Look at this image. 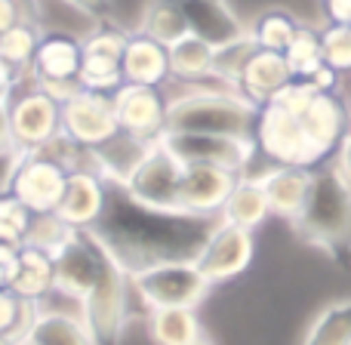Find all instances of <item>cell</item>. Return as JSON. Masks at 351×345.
I'll use <instances>...</instances> for the list:
<instances>
[{"mask_svg":"<svg viewBox=\"0 0 351 345\" xmlns=\"http://www.w3.org/2000/svg\"><path fill=\"white\" fill-rule=\"evenodd\" d=\"M108 182V179H105ZM216 219L185 210H154L123 191L121 182H108L105 210L93 228L99 247L114 259L127 278L164 262H194L206 243Z\"/></svg>","mask_w":351,"mask_h":345,"instance_id":"1","label":"cell"},{"mask_svg":"<svg viewBox=\"0 0 351 345\" xmlns=\"http://www.w3.org/2000/svg\"><path fill=\"white\" fill-rule=\"evenodd\" d=\"M167 130L170 133H216L253 139L259 105L243 99L237 90L219 84H185L182 93H167Z\"/></svg>","mask_w":351,"mask_h":345,"instance_id":"2","label":"cell"},{"mask_svg":"<svg viewBox=\"0 0 351 345\" xmlns=\"http://www.w3.org/2000/svg\"><path fill=\"white\" fill-rule=\"evenodd\" d=\"M293 225L317 247L339 250L351 243V179L339 170V164L315 170L311 194Z\"/></svg>","mask_w":351,"mask_h":345,"instance_id":"3","label":"cell"},{"mask_svg":"<svg viewBox=\"0 0 351 345\" xmlns=\"http://www.w3.org/2000/svg\"><path fill=\"white\" fill-rule=\"evenodd\" d=\"M130 278L114 265V259H105L99 272L96 287L80 302V318L93 336V345H121L123 330L130 321Z\"/></svg>","mask_w":351,"mask_h":345,"instance_id":"4","label":"cell"},{"mask_svg":"<svg viewBox=\"0 0 351 345\" xmlns=\"http://www.w3.org/2000/svg\"><path fill=\"white\" fill-rule=\"evenodd\" d=\"M133 293L148 309H197L213 290L197 262H164L130 278Z\"/></svg>","mask_w":351,"mask_h":345,"instance_id":"5","label":"cell"},{"mask_svg":"<svg viewBox=\"0 0 351 345\" xmlns=\"http://www.w3.org/2000/svg\"><path fill=\"white\" fill-rule=\"evenodd\" d=\"M164 152H170L182 167H222L237 176L247 173V167L256 158V139H243V136H216V133H170L158 139Z\"/></svg>","mask_w":351,"mask_h":345,"instance_id":"6","label":"cell"},{"mask_svg":"<svg viewBox=\"0 0 351 345\" xmlns=\"http://www.w3.org/2000/svg\"><path fill=\"white\" fill-rule=\"evenodd\" d=\"M62 133L86 152H102L114 139H121L123 130L117 123L111 96L77 90L68 99H62Z\"/></svg>","mask_w":351,"mask_h":345,"instance_id":"7","label":"cell"},{"mask_svg":"<svg viewBox=\"0 0 351 345\" xmlns=\"http://www.w3.org/2000/svg\"><path fill=\"white\" fill-rule=\"evenodd\" d=\"M182 173H185V167L154 142L127 170L121 185L130 198H136L145 206H154V210H182L179 206Z\"/></svg>","mask_w":351,"mask_h":345,"instance_id":"8","label":"cell"},{"mask_svg":"<svg viewBox=\"0 0 351 345\" xmlns=\"http://www.w3.org/2000/svg\"><path fill=\"white\" fill-rule=\"evenodd\" d=\"M10 123L19 152H40L62 133V102L25 78V90L10 96Z\"/></svg>","mask_w":351,"mask_h":345,"instance_id":"9","label":"cell"},{"mask_svg":"<svg viewBox=\"0 0 351 345\" xmlns=\"http://www.w3.org/2000/svg\"><path fill=\"white\" fill-rule=\"evenodd\" d=\"M80 62H84V47L77 37L71 34H43L40 47L31 62L28 80L37 90L49 93L62 102L71 93H77V78H80Z\"/></svg>","mask_w":351,"mask_h":345,"instance_id":"10","label":"cell"},{"mask_svg":"<svg viewBox=\"0 0 351 345\" xmlns=\"http://www.w3.org/2000/svg\"><path fill=\"white\" fill-rule=\"evenodd\" d=\"M111 102L117 111V123L130 139L142 145H154L167 130V108L170 96L164 86H139L123 84L121 90L111 93Z\"/></svg>","mask_w":351,"mask_h":345,"instance_id":"11","label":"cell"},{"mask_svg":"<svg viewBox=\"0 0 351 345\" xmlns=\"http://www.w3.org/2000/svg\"><path fill=\"white\" fill-rule=\"evenodd\" d=\"M127 37L130 34L123 28L105 22L90 37L80 40V47H84V62H80V78H77L80 90L105 93V96L121 90L123 86L121 62H123V49H127Z\"/></svg>","mask_w":351,"mask_h":345,"instance_id":"12","label":"cell"},{"mask_svg":"<svg viewBox=\"0 0 351 345\" xmlns=\"http://www.w3.org/2000/svg\"><path fill=\"white\" fill-rule=\"evenodd\" d=\"M253 256H256L253 231L237 228V225L219 222L216 219L210 237H206V243L200 247V253L194 262H197V268L204 272V278L216 287V284H225V281H231V278L247 272Z\"/></svg>","mask_w":351,"mask_h":345,"instance_id":"13","label":"cell"},{"mask_svg":"<svg viewBox=\"0 0 351 345\" xmlns=\"http://www.w3.org/2000/svg\"><path fill=\"white\" fill-rule=\"evenodd\" d=\"M256 148L262 154L284 167H308L315 170V154L308 148L305 130L299 123V117L287 115V111L274 108V105H262L259 121H256Z\"/></svg>","mask_w":351,"mask_h":345,"instance_id":"14","label":"cell"},{"mask_svg":"<svg viewBox=\"0 0 351 345\" xmlns=\"http://www.w3.org/2000/svg\"><path fill=\"white\" fill-rule=\"evenodd\" d=\"M68 173L71 170L56 158H49L47 152H28L16 170L10 194H16L34 216L37 213H56L62 194H65Z\"/></svg>","mask_w":351,"mask_h":345,"instance_id":"15","label":"cell"},{"mask_svg":"<svg viewBox=\"0 0 351 345\" xmlns=\"http://www.w3.org/2000/svg\"><path fill=\"white\" fill-rule=\"evenodd\" d=\"M299 123L305 130L311 154L321 164L330 152H339L342 139L351 130V111L339 99V93H317L311 99V105L305 108V115L299 117Z\"/></svg>","mask_w":351,"mask_h":345,"instance_id":"16","label":"cell"},{"mask_svg":"<svg viewBox=\"0 0 351 345\" xmlns=\"http://www.w3.org/2000/svg\"><path fill=\"white\" fill-rule=\"evenodd\" d=\"M237 179H241V176L231 170H222V167H204V164L185 167V173H182L179 206L185 213H194V216L219 219V213H222L225 200H228Z\"/></svg>","mask_w":351,"mask_h":345,"instance_id":"17","label":"cell"},{"mask_svg":"<svg viewBox=\"0 0 351 345\" xmlns=\"http://www.w3.org/2000/svg\"><path fill=\"white\" fill-rule=\"evenodd\" d=\"M173 3L182 10L191 34L216 49L250 34V28L237 19V12L228 6V0H173Z\"/></svg>","mask_w":351,"mask_h":345,"instance_id":"18","label":"cell"},{"mask_svg":"<svg viewBox=\"0 0 351 345\" xmlns=\"http://www.w3.org/2000/svg\"><path fill=\"white\" fill-rule=\"evenodd\" d=\"M105 194H108L105 176H99L96 170H71L68 173V182H65V194H62L56 213H59L71 228L86 231L102 216Z\"/></svg>","mask_w":351,"mask_h":345,"instance_id":"19","label":"cell"},{"mask_svg":"<svg viewBox=\"0 0 351 345\" xmlns=\"http://www.w3.org/2000/svg\"><path fill=\"white\" fill-rule=\"evenodd\" d=\"M293 80L290 65H287L284 53H271V49H256L250 62L243 65L241 78H237L234 90L253 105H268L287 84Z\"/></svg>","mask_w":351,"mask_h":345,"instance_id":"20","label":"cell"},{"mask_svg":"<svg viewBox=\"0 0 351 345\" xmlns=\"http://www.w3.org/2000/svg\"><path fill=\"white\" fill-rule=\"evenodd\" d=\"M121 74H123V84L167 86L170 84V49L160 47L158 40H152L142 31H136V34L127 37Z\"/></svg>","mask_w":351,"mask_h":345,"instance_id":"21","label":"cell"},{"mask_svg":"<svg viewBox=\"0 0 351 345\" xmlns=\"http://www.w3.org/2000/svg\"><path fill=\"white\" fill-rule=\"evenodd\" d=\"M311 179H315V170H308V167L274 164L271 170L262 173L259 182H262V188H265L271 216H284L293 222V219L302 213L305 200H308V194H311Z\"/></svg>","mask_w":351,"mask_h":345,"instance_id":"22","label":"cell"},{"mask_svg":"<svg viewBox=\"0 0 351 345\" xmlns=\"http://www.w3.org/2000/svg\"><path fill=\"white\" fill-rule=\"evenodd\" d=\"M19 345H93V336L80 315L40 305Z\"/></svg>","mask_w":351,"mask_h":345,"instance_id":"23","label":"cell"},{"mask_svg":"<svg viewBox=\"0 0 351 345\" xmlns=\"http://www.w3.org/2000/svg\"><path fill=\"white\" fill-rule=\"evenodd\" d=\"M268 216H271V206H268L265 188H262L259 176L243 173L241 179L234 182V188H231L228 200H225L222 213H219V222H228V225H237V228L256 231Z\"/></svg>","mask_w":351,"mask_h":345,"instance_id":"24","label":"cell"},{"mask_svg":"<svg viewBox=\"0 0 351 345\" xmlns=\"http://www.w3.org/2000/svg\"><path fill=\"white\" fill-rule=\"evenodd\" d=\"M12 293L19 299L43 305L49 293H56V265L53 256L40 253L34 247H22L19 250V265H16V278H12Z\"/></svg>","mask_w":351,"mask_h":345,"instance_id":"25","label":"cell"},{"mask_svg":"<svg viewBox=\"0 0 351 345\" xmlns=\"http://www.w3.org/2000/svg\"><path fill=\"white\" fill-rule=\"evenodd\" d=\"M213 68H216V47H210L200 37L188 34L170 47V80L206 84V80H216Z\"/></svg>","mask_w":351,"mask_h":345,"instance_id":"26","label":"cell"},{"mask_svg":"<svg viewBox=\"0 0 351 345\" xmlns=\"http://www.w3.org/2000/svg\"><path fill=\"white\" fill-rule=\"evenodd\" d=\"M148 336L154 345H191L204 330L194 309H148Z\"/></svg>","mask_w":351,"mask_h":345,"instance_id":"27","label":"cell"},{"mask_svg":"<svg viewBox=\"0 0 351 345\" xmlns=\"http://www.w3.org/2000/svg\"><path fill=\"white\" fill-rule=\"evenodd\" d=\"M139 31L148 34L152 40H158L160 47H167V49H170L173 43H179L182 37L191 34L185 16H182V10L173 0H148L145 12H142Z\"/></svg>","mask_w":351,"mask_h":345,"instance_id":"28","label":"cell"},{"mask_svg":"<svg viewBox=\"0 0 351 345\" xmlns=\"http://www.w3.org/2000/svg\"><path fill=\"white\" fill-rule=\"evenodd\" d=\"M299 28H302V22H299L296 16H290L287 10H265L253 22V28H250V37L256 40V47H259V49L287 53V47L296 40Z\"/></svg>","mask_w":351,"mask_h":345,"instance_id":"29","label":"cell"},{"mask_svg":"<svg viewBox=\"0 0 351 345\" xmlns=\"http://www.w3.org/2000/svg\"><path fill=\"white\" fill-rule=\"evenodd\" d=\"M302 345H351V299L327 305L305 330Z\"/></svg>","mask_w":351,"mask_h":345,"instance_id":"30","label":"cell"},{"mask_svg":"<svg viewBox=\"0 0 351 345\" xmlns=\"http://www.w3.org/2000/svg\"><path fill=\"white\" fill-rule=\"evenodd\" d=\"M40 37H43V31L37 28L31 19H25V22H19L16 28L0 34V59L10 62V65L19 68L22 74H28L37 47H40Z\"/></svg>","mask_w":351,"mask_h":345,"instance_id":"31","label":"cell"},{"mask_svg":"<svg viewBox=\"0 0 351 345\" xmlns=\"http://www.w3.org/2000/svg\"><path fill=\"white\" fill-rule=\"evenodd\" d=\"M287 65H290L293 80H308L317 68H324V49H321V31L315 28H299L296 40L287 47L284 53Z\"/></svg>","mask_w":351,"mask_h":345,"instance_id":"32","label":"cell"},{"mask_svg":"<svg viewBox=\"0 0 351 345\" xmlns=\"http://www.w3.org/2000/svg\"><path fill=\"white\" fill-rule=\"evenodd\" d=\"M71 225L59 216V213H37L31 219V228H28V237H25V247H34L47 256H56L68 241L74 237Z\"/></svg>","mask_w":351,"mask_h":345,"instance_id":"33","label":"cell"},{"mask_svg":"<svg viewBox=\"0 0 351 345\" xmlns=\"http://www.w3.org/2000/svg\"><path fill=\"white\" fill-rule=\"evenodd\" d=\"M37 302H28V299H19L12 290H0V340L10 342H22L25 333H28L31 321H34Z\"/></svg>","mask_w":351,"mask_h":345,"instance_id":"34","label":"cell"},{"mask_svg":"<svg viewBox=\"0 0 351 345\" xmlns=\"http://www.w3.org/2000/svg\"><path fill=\"white\" fill-rule=\"evenodd\" d=\"M31 219H34V213H31L16 194H3V198H0V243L25 247Z\"/></svg>","mask_w":351,"mask_h":345,"instance_id":"35","label":"cell"},{"mask_svg":"<svg viewBox=\"0 0 351 345\" xmlns=\"http://www.w3.org/2000/svg\"><path fill=\"white\" fill-rule=\"evenodd\" d=\"M321 49L324 65L339 74L351 71V25H327L321 31Z\"/></svg>","mask_w":351,"mask_h":345,"instance_id":"36","label":"cell"},{"mask_svg":"<svg viewBox=\"0 0 351 345\" xmlns=\"http://www.w3.org/2000/svg\"><path fill=\"white\" fill-rule=\"evenodd\" d=\"M25 152L12 148V152H0V198L12 191V179H16V170L22 164Z\"/></svg>","mask_w":351,"mask_h":345,"instance_id":"37","label":"cell"},{"mask_svg":"<svg viewBox=\"0 0 351 345\" xmlns=\"http://www.w3.org/2000/svg\"><path fill=\"white\" fill-rule=\"evenodd\" d=\"M19 250L22 247H10L0 243V290H10L12 278H16V265H19Z\"/></svg>","mask_w":351,"mask_h":345,"instance_id":"38","label":"cell"},{"mask_svg":"<svg viewBox=\"0 0 351 345\" xmlns=\"http://www.w3.org/2000/svg\"><path fill=\"white\" fill-rule=\"evenodd\" d=\"M25 19H28V10H25L22 0H0V34L16 28Z\"/></svg>","mask_w":351,"mask_h":345,"instance_id":"39","label":"cell"},{"mask_svg":"<svg viewBox=\"0 0 351 345\" xmlns=\"http://www.w3.org/2000/svg\"><path fill=\"white\" fill-rule=\"evenodd\" d=\"M305 84H311L315 93H339V71H333L330 65H324V68H317Z\"/></svg>","mask_w":351,"mask_h":345,"instance_id":"40","label":"cell"},{"mask_svg":"<svg viewBox=\"0 0 351 345\" xmlns=\"http://www.w3.org/2000/svg\"><path fill=\"white\" fill-rule=\"evenodd\" d=\"M25 78H28V74H22L19 68H12L10 62L0 59V96H12V93L25 84Z\"/></svg>","mask_w":351,"mask_h":345,"instance_id":"41","label":"cell"},{"mask_svg":"<svg viewBox=\"0 0 351 345\" xmlns=\"http://www.w3.org/2000/svg\"><path fill=\"white\" fill-rule=\"evenodd\" d=\"M327 25H351V0H321Z\"/></svg>","mask_w":351,"mask_h":345,"instance_id":"42","label":"cell"},{"mask_svg":"<svg viewBox=\"0 0 351 345\" xmlns=\"http://www.w3.org/2000/svg\"><path fill=\"white\" fill-rule=\"evenodd\" d=\"M12 123H10V96H0V152H12Z\"/></svg>","mask_w":351,"mask_h":345,"instance_id":"43","label":"cell"},{"mask_svg":"<svg viewBox=\"0 0 351 345\" xmlns=\"http://www.w3.org/2000/svg\"><path fill=\"white\" fill-rule=\"evenodd\" d=\"M68 3L84 10L86 16L99 19V22H108V16H111V0H68Z\"/></svg>","mask_w":351,"mask_h":345,"instance_id":"44","label":"cell"},{"mask_svg":"<svg viewBox=\"0 0 351 345\" xmlns=\"http://www.w3.org/2000/svg\"><path fill=\"white\" fill-rule=\"evenodd\" d=\"M336 164H339V170L351 179V130L346 133V139H342V145H339V158H336Z\"/></svg>","mask_w":351,"mask_h":345,"instance_id":"45","label":"cell"},{"mask_svg":"<svg viewBox=\"0 0 351 345\" xmlns=\"http://www.w3.org/2000/svg\"><path fill=\"white\" fill-rule=\"evenodd\" d=\"M191 345H213V340H210V336H200V340H194Z\"/></svg>","mask_w":351,"mask_h":345,"instance_id":"46","label":"cell"},{"mask_svg":"<svg viewBox=\"0 0 351 345\" xmlns=\"http://www.w3.org/2000/svg\"><path fill=\"white\" fill-rule=\"evenodd\" d=\"M0 345H16V342H10V340H0Z\"/></svg>","mask_w":351,"mask_h":345,"instance_id":"47","label":"cell"}]
</instances>
